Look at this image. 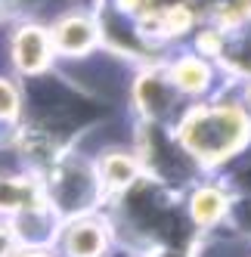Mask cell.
Here are the masks:
<instances>
[{
  "label": "cell",
  "mask_w": 251,
  "mask_h": 257,
  "mask_svg": "<svg viewBox=\"0 0 251 257\" xmlns=\"http://www.w3.org/2000/svg\"><path fill=\"white\" fill-rule=\"evenodd\" d=\"M174 140L199 168H214L251 143V112L236 99L189 105L174 131Z\"/></svg>",
  "instance_id": "6da1fadb"
},
{
  "label": "cell",
  "mask_w": 251,
  "mask_h": 257,
  "mask_svg": "<svg viewBox=\"0 0 251 257\" xmlns=\"http://www.w3.org/2000/svg\"><path fill=\"white\" fill-rule=\"evenodd\" d=\"M44 201L53 214H65V217L90 214L102 201V186L96 180L93 158H87L81 152L59 158L50 168V183H47Z\"/></svg>",
  "instance_id": "7a4b0ae2"
},
{
  "label": "cell",
  "mask_w": 251,
  "mask_h": 257,
  "mask_svg": "<svg viewBox=\"0 0 251 257\" xmlns=\"http://www.w3.org/2000/svg\"><path fill=\"white\" fill-rule=\"evenodd\" d=\"M50 41H53V53L62 56L65 62L84 59L90 53L99 50V19L84 10H68L62 16L53 19V25H47Z\"/></svg>",
  "instance_id": "3957f363"
},
{
  "label": "cell",
  "mask_w": 251,
  "mask_h": 257,
  "mask_svg": "<svg viewBox=\"0 0 251 257\" xmlns=\"http://www.w3.org/2000/svg\"><path fill=\"white\" fill-rule=\"evenodd\" d=\"M10 62L22 78H44L56 62L50 31L41 22H22L10 34Z\"/></svg>",
  "instance_id": "277c9868"
},
{
  "label": "cell",
  "mask_w": 251,
  "mask_h": 257,
  "mask_svg": "<svg viewBox=\"0 0 251 257\" xmlns=\"http://www.w3.org/2000/svg\"><path fill=\"white\" fill-rule=\"evenodd\" d=\"M56 245L62 257H105L109 251V226L93 214L68 217L56 229Z\"/></svg>",
  "instance_id": "5b68a950"
},
{
  "label": "cell",
  "mask_w": 251,
  "mask_h": 257,
  "mask_svg": "<svg viewBox=\"0 0 251 257\" xmlns=\"http://www.w3.org/2000/svg\"><path fill=\"white\" fill-rule=\"evenodd\" d=\"M134 102H137V112L146 118V124H161L180 105V93L174 90L168 71L146 68L134 81Z\"/></svg>",
  "instance_id": "8992f818"
},
{
  "label": "cell",
  "mask_w": 251,
  "mask_h": 257,
  "mask_svg": "<svg viewBox=\"0 0 251 257\" xmlns=\"http://www.w3.org/2000/svg\"><path fill=\"white\" fill-rule=\"evenodd\" d=\"M96 168V180L102 186V195H118L128 192L134 183L143 174V164L137 158V152H128L124 146H115V149H105L93 158Z\"/></svg>",
  "instance_id": "52a82bcc"
},
{
  "label": "cell",
  "mask_w": 251,
  "mask_h": 257,
  "mask_svg": "<svg viewBox=\"0 0 251 257\" xmlns=\"http://www.w3.org/2000/svg\"><path fill=\"white\" fill-rule=\"evenodd\" d=\"M168 78L174 84L177 93H205L214 81V68L208 65L205 56L199 53H183V56H177L171 65H168Z\"/></svg>",
  "instance_id": "ba28073f"
},
{
  "label": "cell",
  "mask_w": 251,
  "mask_h": 257,
  "mask_svg": "<svg viewBox=\"0 0 251 257\" xmlns=\"http://www.w3.org/2000/svg\"><path fill=\"white\" fill-rule=\"evenodd\" d=\"M226 214H229V195L220 186H211L208 183V186L192 189V195H189V217H192L195 226L211 229V226H217Z\"/></svg>",
  "instance_id": "9c48e42d"
},
{
  "label": "cell",
  "mask_w": 251,
  "mask_h": 257,
  "mask_svg": "<svg viewBox=\"0 0 251 257\" xmlns=\"http://www.w3.org/2000/svg\"><path fill=\"white\" fill-rule=\"evenodd\" d=\"M22 108H25V99H22L19 84H16L13 78H7V75H0V124L13 127L16 121H19Z\"/></svg>",
  "instance_id": "30bf717a"
},
{
  "label": "cell",
  "mask_w": 251,
  "mask_h": 257,
  "mask_svg": "<svg viewBox=\"0 0 251 257\" xmlns=\"http://www.w3.org/2000/svg\"><path fill=\"white\" fill-rule=\"evenodd\" d=\"M0 257H19V238L10 223H0Z\"/></svg>",
  "instance_id": "8fae6325"
},
{
  "label": "cell",
  "mask_w": 251,
  "mask_h": 257,
  "mask_svg": "<svg viewBox=\"0 0 251 257\" xmlns=\"http://www.w3.org/2000/svg\"><path fill=\"white\" fill-rule=\"evenodd\" d=\"M242 96H245V99H242V105H245L248 112H251V81L245 84V93H242Z\"/></svg>",
  "instance_id": "7c38bea8"
},
{
  "label": "cell",
  "mask_w": 251,
  "mask_h": 257,
  "mask_svg": "<svg viewBox=\"0 0 251 257\" xmlns=\"http://www.w3.org/2000/svg\"><path fill=\"white\" fill-rule=\"evenodd\" d=\"M19 257H47V254H41V251H19Z\"/></svg>",
  "instance_id": "4fadbf2b"
}]
</instances>
